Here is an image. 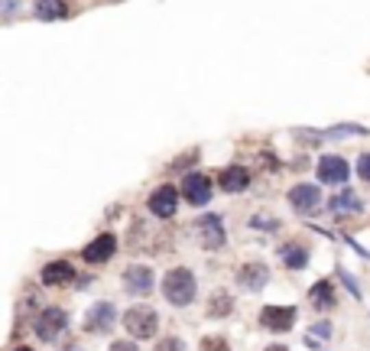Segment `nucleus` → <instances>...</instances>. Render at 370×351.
<instances>
[{
	"instance_id": "31",
	"label": "nucleus",
	"mask_w": 370,
	"mask_h": 351,
	"mask_svg": "<svg viewBox=\"0 0 370 351\" xmlns=\"http://www.w3.org/2000/svg\"><path fill=\"white\" fill-rule=\"evenodd\" d=\"M13 351H33V348H26V345H16V348H13Z\"/></svg>"
},
{
	"instance_id": "29",
	"label": "nucleus",
	"mask_w": 370,
	"mask_h": 351,
	"mask_svg": "<svg viewBox=\"0 0 370 351\" xmlns=\"http://www.w3.org/2000/svg\"><path fill=\"white\" fill-rule=\"evenodd\" d=\"M59 351H85V348H82L78 341H69V345H65V348H59Z\"/></svg>"
},
{
	"instance_id": "18",
	"label": "nucleus",
	"mask_w": 370,
	"mask_h": 351,
	"mask_svg": "<svg viewBox=\"0 0 370 351\" xmlns=\"http://www.w3.org/2000/svg\"><path fill=\"white\" fill-rule=\"evenodd\" d=\"M308 300H312V306H315V309H321V313L334 309V306H338V293H334V283H332V280H319L315 287L308 289Z\"/></svg>"
},
{
	"instance_id": "19",
	"label": "nucleus",
	"mask_w": 370,
	"mask_h": 351,
	"mask_svg": "<svg viewBox=\"0 0 370 351\" xmlns=\"http://www.w3.org/2000/svg\"><path fill=\"white\" fill-rule=\"evenodd\" d=\"M280 261L286 263V270H306L308 251L299 244V241H286L283 247H280Z\"/></svg>"
},
{
	"instance_id": "17",
	"label": "nucleus",
	"mask_w": 370,
	"mask_h": 351,
	"mask_svg": "<svg viewBox=\"0 0 370 351\" xmlns=\"http://www.w3.org/2000/svg\"><path fill=\"white\" fill-rule=\"evenodd\" d=\"M72 13V7L65 0H36L33 3V16L42 20V23H52V20H65Z\"/></svg>"
},
{
	"instance_id": "11",
	"label": "nucleus",
	"mask_w": 370,
	"mask_h": 351,
	"mask_svg": "<svg viewBox=\"0 0 370 351\" xmlns=\"http://www.w3.org/2000/svg\"><path fill=\"white\" fill-rule=\"evenodd\" d=\"M121 280L130 296H149V289H153V270H149L147 263H130Z\"/></svg>"
},
{
	"instance_id": "30",
	"label": "nucleus",
	"mask_w": 370,
	"mask_h": 351,
	"mask_svg": "<svg viewBox=\"0 0 370 351\" xmlns=\"http://www.w3.org/2000/svg\"><path fill=\"white\" fill-rule=\"evenodd\" d=\"M267 351H289L286 345H267Z\"/></svg>"
},
{
	"instance_id": "21",
	"label": "nucleus",
	"mask_w": 370,
	"mask_h": 351,
	"mask_svg": "<svg viewBox=\"0 0 370 351\" xmlns=\"http://www.w3.org/2000/svg\"><path fill=\"white\" fill-rule=\"evenodd\" d=\"M198 351H231V345H227L224 335H205L201 345H198Z\"/></svg>"
},
{
	"instance_id": "13",
	"label": "nucleus",
	"mask_w": 370,
	"mask_h": 351,
	"mask_svg": "<svg viewBox=\"0 0 370 351\" xmlns=\"http://www.w3.org/2000/svg\"><path fill=\"white\" fill-rule=\"evenodd\" d=\"M289 205L299 215H312L321 205V189L312 186V182H299V186L289 189Z\"/></svg>"
},
{
	"instance_id": "16",
	"label": "nucleus",
	"mask_w": 370,
	"mask_h": 351,
	"mask_svg": "<svg viewBox=\"0 0 370 351\" xmlns=\"http://www.w3.org/2000/svg\"><path fill=\"white\" fill-rule=\"evenodd\" d=\"M218 186H221V192H231V195L247 192V186H250V173H247L244 166H227V169L218 176Z\"/></svg>"
},
{
	"instance_id": "9",
	"label": "nucleus",
	"mask_w": 370,
	"mask_h": 351,
	"mask_svg": "<svg viewBox=\"0 0 370 351\" xmlns=\"http://www.w3.org/2000/svg\"><path fill=\"white\" fill-rule=\"evenodd\" d=\"M75 267L69 261H49L42 263V270H39V280H42V287L49 289H62V287H72L75 283Z\"/></svg>"
},
{
	"instance_id": "4",
	"label": "nucleus",
	"mask_w": 370,
	"mask_h": 351,
	"mask_svg": "<svg viewBox=\"0 0 370 351\" xmlns=\"http://www.w3.org/2000/svg\"><path fill=\"white\" fill-rule=\"evenodd\" d=\"M179 189L175 186H156L153 192H149V199H147V208L153 218H160V221H169L175 215V208H179Z\"/></svg>"
},
{
	"instance_id": "5",
	"label": "nucleus",
	"mask_w": 370,
	"mask_h": 351,
	"mask_svg": "<svg viewBox=\"0 0 370 351\" xmlns=\"http://www.w3.org/2000/svg\"><path fill=\"white\" fill-rule=\"evenodd\" d=\"M211 189H214L211 176H205V173H188V176L182 179V189H179V192H182V199L188 202V205L201 208V205H208L211 195H214Z\"/></svg>"
},
{
	"instance_id": "12",
	"label": "nucleus",
	"mask_w": 370,
	"mask_h": 351,
	"mask_svg": "<svg viewBox=\"0 0 370 351\" xmlns=\"http://www.w3.org/2000/svg\"><path fill=\"white\" fill-rule=\"evenodd\" d=\"M347 176H351V166H347L345 156L328 153V156H321L319 160V179L321 182H328V186H345Z\"/></svg>"
},
{
	"instance_id": "14",
	"label": "nucleus",
	"mask_w": 370,
	"mask_h": 351,
	"mask_svg": "<svg viewBox=\"0 0 370 351\" xmlns=\"http://www.w3.org/2000/svg\"><path fill=\"white\" fill-rule=\"evenodd\" d=\"M237 283L247 289V293H260V289L270 283V267L263 261H250L237 270Z\"/></svg>"
},
{
	"instance_id": "15",
	"label": "nucleus",
	"mask_w": 370,
	"mask_h": 351,
	"mask_svg": "<svg viewBox=\"0 0 370 351\" xmlns=\"http://www.w3.org/2000/svg\"><path fill=\"white\" fill-rule=\"evenodd\" d=\"M328 208H332L334 218H341V215H358L360 208H364V202L358 199V192H354V189H341V192H334V195H332Z\"/></svg>"
},
{
	"instance_id": "20",
	"label": "nucleus",
	"mask_w": 370,
	"mask_h": 351,
	"mask_svg": "<svg viewBox=\"0 0 370 351\" xmlns=\"http://www.w3.org/2000/svg\"><path fill=\"white\" fill-rule=\"evenodd\" d=\"M205 313L211 315V319H224V315L234 313V296L227 293V289H218V293H211L208 296V309Z\"/></svg>"
},
{
	"instance_id": "23",
	"label": "nucleus",
	"mask_w": 370,
	"mask_h": 351,
	"mask_svg": "<svg viewBox=\"0 0 370 351\" xmlns=\"http://www.w3.org/2000/svg\"><path fill=\"white\" fill-rule=\"evenodd\" d=\"M358 176L364 179V182H370V153H360V160H358Z\"/></svg>"
},
{
	"instance_id": "28",
	"label": "nucleus",
	"mask_w": 370,
	"mask_h": 351,
	"mask_svg": "<svg viewBox=\"0 0 370 351\" xmlns=\"http://www.w3.org/2000/svg\"><path fill=\"white\" fill-rule=\"evenodd\" d=\"M308 335H319V339H328V335H332V326H328V322H319V326H312V332H308Z\"/></svg>"
},
{
	"instance_id": "10",
	"label": "nucleus",
	"mask_w": 370,
	"mask_h": 351,
	"mask_svg": "<svg viewBox=\"0 0 370 351\" xmlns=\"http://www.w3.org/2000/svg\"><path fill=\"white\" fill-rule=\"evenodd\" d=\"M117 254V238H114L111 231H104V234H98V238L91 241V244H85V251H82V261L91 263V267H101V263H108Z\"/></svg>"
},
{
	"instance_id": "25",
	"label": "nucleus",
	"mask_w": 370,
	"mask_h": 351,
	"mask_svg": "<svg viewBox=\"0 0 370 351\" xmlns=\"http://www.w3.org/2000/svg\"><path fill=\"white\" fill-rule=\"evenodd\" d=\"M182 348H185V345H182L179 339H162V341H160V348H156V351H182Z\"/></svg>"
},
{
	"instance_id": "24",
	"label": "nucleus",
	"mask_w": 370,
	"mask_h": 351,
	"mask_svg": "<svg viewBox=\"0 0 370 351\" xmlns=\"http://www.w3.org/2000/svg\"><path fill=\"white\" fill-rule=\"evenodd\" d=\"M20 3H23V0H0V7H3V16H7V20H10L13 13L20 10Z\"/></svg>"
},
{
	"instance_id": "1",
	"label": "nucleus",
	"mask_w": 370,
	"mask_h": 351,
	"mask_svg": "<svg viewBox=\"0 0 370 351\" xmlns=\"http://www.w3.org/2000/svg\"><path fill=\"white\" fill-rule=\"evenodd\" d=\"M162 296L169 306L175 309H185V306H192L198 296V280L195 274L188 270V267H173L169 274L162 276Z\"/></svg>"
},
{
	"instance_id": "8",
	"label": "nucleus",
	"mask_w": 370,
	"mask_h": 351,
	"mask_svg": "<svg viewBox=\"0 0 370 351\" xmlns=\"http://www.w3.org/2000/svg\"><path fill=\"white\" fill-rule=\"evenodd\" d=\"M296 315H299L296 306H263L260 309V326L267 332H289L296 326Z\"/></svg>"
},
{
	"instance_id": "26",
	"label": "nucleus",
	"mask_w": 370,
	"mask_h": 351,
	"mask_svg": "<svg viewBox=\"0 0 370 351\" xmlns=\"http://www.w3.org/2000/svg\"><path fill=\"white\" fill-rule=\"evenodd\" d=\"M267 218H270V215H257L250 225H254V228H267V231H276V221H267Z\"/></svg>"
},
{
	"instance_id": "2",
	"label": "nucleus",
	"mask_w": 370,
	"mask_h": 351,
	"mask_svg": "<svg viewBox=\"0 0 370 351\" xmlns=\"http://www.w3.org/2000/svg\"><path fill=\"white\" fill-rule=\"evenodd\" d=\"M123 328L130 339H153L160 332V313L153 306H130L123 313Z\"/></svg>"
},
{
	"instance_id": "3",
	"label": "nucleus",
	"mask_w": 370,
	"mask_h": 351,
	"mask_svg": "<svg viewBox=\"0 0 370 351\" xmlns=\"http://www.w3.org/2000/svg\"><path fill=\"white\" fill-rule=\"evenodd\" d=\"M65 328H69V313H65L62 306H46V309L36 315V322H33V332H36V339L46 341V345L59 341Z\"/></svg>"
},
{
	"instance_id": "6",
	"label": "nucleus",
	"mask_w": 370,
	"mask_h": 351,
	"mask_svg": "<svg viewBox=\"0 0 370 351\" xmlns=\"http://www.w3.org/2000/svg\"><path fill=\"white\" fill-rule=\"evenodd\" d=\"M195 231L198 238H201V247L205 251H221L224 244H227V234H224V225H221V215H201L195 221Z\"/></svg>"
},
{
	"instance_id": "27",
	"label": "nucleus",
	"mask_w": 370,
	"mask_h": 351,
	"mask_svg": "<svg viewBox=\"0 0 370 351\" xmlns=\"http://www.w3.org/2000/svg\"><path fill=\"white\" fill-rule=\"evenodd\" d=\"M108 351H140V348H136V345H134L130 339H121V341H114V345H111Z\"/></svg>"
},
{
	"instance_id": "22",
	"label": "nucleus",
	"mask_w": 370,
	"mask_h": 351,
	"mask_svg": "<svg viewBox=\"0 0 370 351\" xmlns=\"http://www.w3.org/2000/svg\"><path fill=\"white\" fill-rule=\"evenodd\" d=\"M338 280L345 283V287H347V293H351L354 300H360V287H358V280H354V276L347 274V270H338Z\"/></svg>"
},
{
	"instance_id": "7",
	"label": "nucleus",
	"mask_w": 370,
	"mask_h": 351,
	"mask_svg": "<svg viewBox=\"0 0 370 351\" xmlns=\"http://www.w3.org/2000/svg\"><path fill=\"white\" fill-rule=\"evenodd\" d=\"M114 326H117V309H114V302L101 300L85 313V332H91V335H104V332H111Z\"/></svg>"
}]
</instances>
